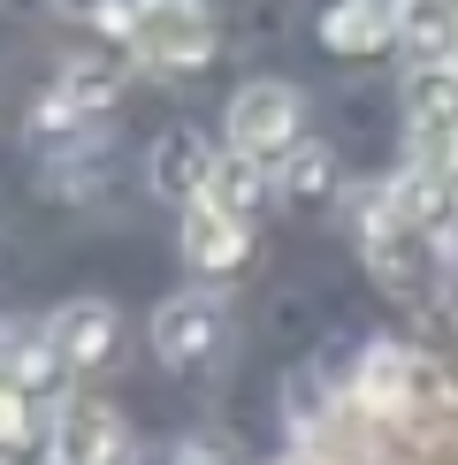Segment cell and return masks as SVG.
<instances>
[{
  "instance_id": "6da1fadb",
  "label": "cell",
  "mask_w": 458,
  "mask_h": 465,
  "mask_svg": "<svg viewBox=\"0 0 458 465\" xmlns=\"http://www.w3.org/2000/svg\"><path fill=\"white\" fill-rule=\"evenodd\" d=\"M107 31L145 69H206L222 46V24L206 0H123V8H107Z\"/></svg>"
},
{
  "instance_id": "7a4b0ae2",
  "label": "cell",
  "mask_w": 458,
  "mask_h": 465,
  "mask_svg": "<svg viewBox=\"0 0 458 465\" xmlns=\"http://www.w3.org/2000/svg\"><path fill=\"white\" fill-rule=\"evenodd\" d=\"M405 130L420 176L458 183V62H420L405 76Z\"/></svg>"
},
{
  "instance_id": "3957f363",
  "label": "cell",
  "mask_w": 458,
  "mask_h": 465,
  "mask_svg": "<svg viewBox=\"0 0 458 465\" xmlns=\"http://www.w3.org/2000/svg\"><path fill=\"white\" fill-rule=\"evenodd\" d=\"M298 130H305V100L291 84H275V76H260V84H244L229 100V153H244L260 168L298 153Z\"/></svg>"
},
{
  "instance_id": "277c9868",
  "label": "cell",
  "mask_w": 458,
  "mask_h": 465,
  "mask_svg": "<svg viewBox=\"0 0 458 465\" xmlns=\"http://www.w3.org/2000/svg\"><path fill=\"white\" fill-rule=\"evenodd\" d=\"M352 397L367 404V412H382V420H405V412H420V404L435 397V374H428L420 351H405V343H374V351L359 359Z\"/></svg>"
},
{
  "instance_id": "5b68a950",
  "label": "cell",
  "mask_w": 458,
  "mask_h": 465,
  "mask_svg": "<svg viewBox=\"0 0 458 465\" xmlns=\"http://www.w3.org/2000/svg\"><path fill=\"white\" fill-rule=\"evenodd\" d=\"M222 298H206V290H176V298H161L153 305V351H161L168 366H199V359H214L222 351Z\"/></svg>"
},
{
  "instance_id": "8992f818",
  "label": "cell",
  "mask_w": 458,
  "mask_h": 465,
  "mask_svg": "<svg viewBox=\"0 0 458 465\" xmlns=\"http://www.w3.org/2000/svg\"><path fill=\"white\" fill-rule=\"evenodd\" d=\"M114 336H123V321H114L107 298H69L62 313L46 321V351L62 374H100L114 359Z\"/></svg>"
},
{
  "instance_id": "52a82bcc",
  "label": "cell",
  "mask_w": 458,
  "mask_h": 465,
  "mask_svg": "<svg viewBox=\"0 0 458 465\" xmlns=\"http://www.w3.org/2000/svg\"><path fill=\"white\" fill-rule=\"evenodd\" d=\"M54 465H130V428L100 397H76L54 420Z\"/></svg>"
},
{
  "instance_id": "ba28073f",
  "label": "cell",
  "mask_w": 458,
  "mask_h": 465,
  "mask_svg": "<svg viewBox=\"0 0 458 465\" xmlns=\"http://www.w3.org/2000/svg\"><path fill=\"white\" fill-rule=\"evenodd\" d=\"M244 252H253V229L237 214H222V206H184V260L199 267V275H229V267H244Z\"/></svg>"
},
{
  "instance_id": "9c48e42d",
  "label": "cell",
  "mask_w": 458,
  "mask_h": 465,
  "mask_svg": "<svg viewBox=\"0 0 458 465\" xmlns=\"http://www.w3.org/2000/svg\"><path fill=\"white\" fill-rule=\"evenodd\" d=\"M397 38V0H336L321 15V46L329 54H382Z\"/></svg>"
},
{
  "instance_id": "30bf717a",
  "label": "cell",
  "mask_w": 458,
  "mask_h": 465,
  "mask_svg": "<svg viewBox=\"0 0 458 465\" xmlns=\"http://www.w3.org/2000/svg\"><path fill=\"white\" fill-rule=\"evenodd\" d=\"M206 176H214V153H206V138L168 130V138L153 145V191H161V199L199 206V199H206Z\"/></svg>"
},
{
  "instance_id": "8fae6325",
  "label": "cell",
  "mask_w": 458,
  "mask_h": 465,
  "mask_svg": "<svg viewBox=\"0 0 458 465\" xmlns=\"http://www.w3.org/2000/svg\"><path fill=\"white\" fill-rule=\"evenodd\" d=\"M397 38L420 62H458V0H397Z\"/></svg>"
},
{
  "instance_id": "7c38bea8",
  "label": "cell",
  "mask_w": 458,
  "mask_h": 465,
  "mask_svg": "<svg viewBox=\"0 0 458 465\" xmlns=\"http://www.w3.org/2000/svg\"><path fill=\"white\" fill-rule=\"evenodd\" d=\"M267 199V168L244 161V153H214V176H206V206H222V214H253Z\"/></svg>"
},
{
  "instance_id": "4fadbf2b",
  "label": "cell",
  "mask_w": 458,
  "mask_h": 465,
  "mask_svg": "<svg viewBox=\"0 0 458 465\" xmlns=\"http://www.w3.org/2000/svg\"><path fill=\"white\" fill-rule=\"evenodd\" d=\"M24 435H31V404H24V390H15V374H0V450L24 442Z\"/></svg>"
},
{
  "instance_id": "5bb4252c",
  "label": "cell",
  "mask_w": 458,
  "mask_h": 465,
  "mask_svg": "<svg viewBox=\"0 0 458 465\" xmlns=\"http://www.w3.org/2000/svg\"><path fill=\"white\" fill-rule=\"evenodd\" d=\"M283 183H291V199H321V191H329V153L305 145L298 161H291V176H283Z\"/></svg>"
},
{
  "instance_id": "9a60e30c",
  "label": "cell",
  "mask_w": 458,
  "mask_h": 465,
  "mask_svg": "<svg viewBox=\"0 0 458 465\" xmlns=\"http://www.w3.org/2000/svg\"><path fill=\"white\" fill-rule=\"evenodd\" d=\"M15 343H24V336H15V328L0 321V374H8V359H15Z\"/></svg>"
},
{
  "instance_id": "2e32d148",
  "label": "cell",
  "mask_w": 458,
  "mask_h": 465,
  "mask_svg": "<svg viewBox=\"0 0 458 465\" xmlns=\"http://www.w3.org/2000/svg\"><path fill=\"white\" fill-rule=\"evenodd\" d=\"M0 465H8V458H0Z\"/></svg>"
}]
</instances>
